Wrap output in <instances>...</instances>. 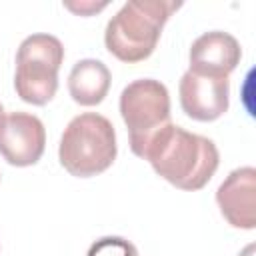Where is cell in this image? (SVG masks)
Returning a JSON list of instances; mask_svg holds the SVG:
<instances>
[{
	"instance_id": "2",
	"label": "cell",
	"mask_w": 256,
	"mask_h": 256,
	"mask_svg": "<svg viewBox=\"0 0 256 256\" xmlns=\"http://www.w3.org/2000/svg\"><path fill=\"white\" fill-rule=\"evenodd\" d=\"M180 6V2L168 0H128L106 24L108 52L128 64L146 60L154 52L164 24Z\"/></svg>"
},
{
	"instance_id": "13",
	"label": "cell",
	"mask_w": 256,
	"mask_h": 256,
	"mask_svg": "<svg viewBox=\"0 0 256 256\" xmlns=\"http://www.w3.org/2000/svg\"><path fill=\"white\" fill-rule=\"evenodd\" d=\"M252 252H254V246L250 244V246H246V250H244L242 254H238V256H252Z\"/></svg>"
},
{
	"instance_id": "12",
	"label": "cell",
	"mask_w": 256,
	"mask_h": 256,
	"mask_svg": "<svg viewBox=\"0 0 256 256\" xmlns=\"http://www.w3.org/2000/svg\"><path fill=\"white\" fill-rule=\"evenodd\" d=\"M64 6H66L68 10H72V12L80 14V16H90V14H94V12H100V10H104V8L108 6V2H100V4H96V2H80V4H72V2H66Z\"/></svg>"
},
{
	"instance_id": "9",
	"label": "cell",
	"mask_w": 256,
	"mask_h": 256,
	"mask_svg": "<svg viewBox=\"0 0 256 256\" xmlns=\"http://www.w3.org/2000/svg\"><path fill=\"white\" fill-rule=\"evenodd\" d=\"M242 48L238 40L222 30L198 36L190 46V72L198 76L228 78L240 64Z\"/></svg>"
},
{
	"instance_id": "10",
	"label": "cell",
	"mask_w": 256,
	"mask_h": 256,
	"mask_svg": "<svg viewBox=\"0 0 256 256\" xmlns=\"http://www.w3.org/2000/svg\"><path fill=\"white\" fill-rule=\"evenodd\" d=\"M110 70L104 62L94 58L78 60L68 76V92L72 100L80 106L100 104L110 90Z\"/></svg>"
},
{
	"instance_id": "11",
	"label": "cell",
	"mask_w": 256,
	"mask_h": 256,
	"mask_svg": "<svg viewBox=\"0 0 256 256\" xmlns=\"http://www.w3.org/2000/svg\"><path fill=\"white\" fill-rule=\"evenodd\" d=\"M86 256H138V250L122 236H104L90 246Z\"/></svg>"
},
{
	"instance_id": "14",
	"label": "cell",
	"mask_w": 256,
	"mask_h": 256,
	"mask_svg": "<svg viewBox=\"0 0 256 256\" xmlns=\"http://www.w3.org/2000/svg\"><path fill=\"white\" fill-rule=\"evenodd\" d=\"M4 118H6V114H4V108H2V104H0V128H2V124H4Z\"/></svg>"
},
{
	"instance_id": "5",
	"label": "cell",
	"mask_w": 256,
	"mask_h": 256,
	"mask_svg": "<svg viewBox=\"0 0 256 256\" xmlns=\"http://www.w3.org/2000/svg\"><path fill=\"white\" fill-rule=\"evenodd\" d=\"M120 116L128 128L130 148L138 156L144 142L170 122L168 88L154 78L130 82L120 94Z\"/></svg>"
},
{
	"instance_id": "1",
	"label": "cell",
	"mask_w": 256,
	"mask_h": 256,
	"mask_svg": "<svg viewBox=\"0 0 256 256\" xmlns=\"http://www.w3.org/2000/svg\"><path fill=\"white\" fill-rule=\"evenodd\" d=\"M138 156L148 160L160 178L186 192L202 190L220 164L218 148L210 138L172 122L158 128L144 142Z\"/></svg>"
},
{
	"instance_id": "8",
	"label": "cell",
	"mask_w": 256,
	"mask_h": 256,
	"mask_svg": "<svg viewBox=\"0 0 256 256\" xmlns=\"http://www.w3.org/2000/svg\"><path fill=\"white\" fill-rule=\"evenodd\" d=\"M216 202L234 228L254 230L256 228V170L242 166L232 170L216 190Z\"/></svg>"
},
{
	"instance_id": "4",
	"label": "cell",
	"mask_w": 256,
	"mask_h": 256,
	"mask_svg": "<svg viewBox=\"0 0 256 256\" xmlns=\"http://www.w3.org/2000/svg\"><path fill=\"white\" fill-rule=\"evenodd\" d=\"M64 60V46L52 34H32L22 40L16 52L14 90L20 100L44 106L58 90V70Z\"/></svg>"
},
{
	"instance_id": "6",
	"label": "cell",
	"mask_w": 256,
	"mask_h": 256,
	"mask_svg": "<svg viewBox=\"0 0 256 256\" xmlns=\"http://www.w3.org/2000/svg\"><path fill=\"white\" fill-rule=\"evenodd\" d=\"M46 148V130L38 116L28 112H12L0 128V156L10 166L36 164Z\"/></svg>"
},
{
	"instance_id": "7",
	"label": "cell",
	"mask_w": 256,
	"mask_h": 256,
	"mask_svg": "<svg viewBox=\"0 0 256 256\" xmlns=\"http://www.w3.org/2000/svg\"><path fill=\"white\" fill-rule=\"evenodd\" d=\"M178 94L180 106L188 118L196 122H214L228 110L230 82L228 78L198 76L188 70L180 78Z\"/></svg>"
},
{
	"instance_id": "3",
	"label": "cell",
	"mask_w": 256,
	"mask_h": 256,
	"mask_svg": "<svg viewBox=\"0 0 256 256\" xmlns=\"http://www.w3.org/2000/svg\"><path fill=\"white\" fill-rule=\"evenodd\" d=\"M116 132L112 122L96 112L74 116L58 146L62 168L76 178H92L102 174L116 160Z\"/></svg>"
}]
</instances>
